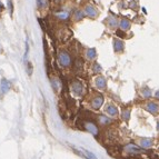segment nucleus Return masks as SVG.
<instances>
[{
	"mask_svg": "<svg viewBox=\"0 0 159 159\" xmlns=\"http://www.w3.org/2000/svg\"><path fill=\"white\" fill-rule=\"evenodd\" d=\"M72 90L75 91V93H77V95H82V91H84V88H82L81 84H80L79 81H75L74 84H72Z\"/></svg>",
	"mask_w": 159,
	"mask_h": 159,
	"instance_id": "obj_9",
	"label": "nucleus"
},
{
	"mask_svg": "<svg viewBox=\"0 0 159 159\" xmlns=\"http://www.w3.org/2000/svg\"><path fill=\"white\" fill-rule=\"evenodd\" d=\"M156 96H157V97H159V91H157V93H156Z\"/></svg>",
	"mask_w": 159,
	"mask_h": 159,
	"instance_id": "obj_29",
	"label": "nucleus"
},
{
	"mask_svg": "<svg viewBox=\"0 0 159 159\" xmlns=\"http://www.w3.org/2000/svg\"><path fill=\"white\" fill-rule=\"evenodd\" d=\"M126 149H127V150H130L131 152H140V151H143V149L137 148L135 145H128V146L126 147Z\"/></svg>",
	"mask_w": 159,
	"mask_h": 159,
	"instance_id": "obj_17",
	"label": "nucleus"
},
{
	"mask_svg": "<svg viewBox=\"0 0 159 159\" xmlns=\"http://www.w3.org/2000/svg\"><path fill=\"white\" fill-rule=\"evenodd\" d=\"M80 150H81V155L85 157L86 159H97L95 155H93V152H90V151L86 150V149H80Z\"/></svg>",
	"mask_w": 159,
	"mask_h": 159,
	"instance_id": "obj_13",
	"label": "nucleus"
},
{
	"mask_svg": "<svg viewBox=\"0 0 159 159\" xmlns=\"http://www.w3.org/2000/svg\"><path fill=\"white\" fill-rule=\"evenodd\" d=\"M49 5L48 0H37V6L39 9H46Z\"/></svg>",
	"mask_w": 159,
	"mask_h": 159,
	"instance_id": "obj_14",
	"label": "nucleus"
},
{
	"mask_svg": "<svg viewBox=\"0 0 159 159\" xmlns=\"http://www.w3.org/2000/svg\"><path fill=\"white\" fill-rule=\"evenodd\" d=\"M96 86H97L99 89H105V88H106V78H103V77L96 78Z\"/></svg>",
	"mask_w": 159,
	"mask_h": 159,
	"instance_id": "obj_12",
	"label": "nucleus"
},
{
	"mask_svg": "<svg viewBox=\"0 0 159 159\" xmlns=\"http://www.w3.org/2000/svg\"><path fill=\"white\" fill-rule=\"evenodd\" d=\"M8 6H9V10H10V13H12L13 7H12V1H11V0H9V1H8Z\"/></svg>",
	"mask_w": 159,
	"mask_h": 159,
	"instance_id": "obj_27",
	"label": "nucleus"
},
{
	"mask_svg": "<svg viewBox=\"0 0 159 159\" xmlns=\"http://www.w3.org/2000/svg\"><path fill=\"white\" fill-rule=\"evenodd\" d=\"M116 34L118 36V37H120V38H125V37H126L125 31H124V30H121V29L117 30V31H116Z\"/></svg>",
	"mask_w": 159,
	"mask_h": 159,
	"instance_id": "obj_23",
	"label": "nucleus"
},
{
	"mask_svg": "<svg viewBox=\"0 0 159 159\" xmlns=\"http://www.w3.org/2000/svg\"><path fill=\"white\" fill-rule=\"evenodd\" d=\"M146 109L150 114H157L159 111V106L156 102H148L146 105Z\"/></svg>",
	"mask_w": 159,
	"mask_h": 159,
	"instance_id": "obj_7",
	"label": "nucleus"
},
{
	"mask_svg": "<svg viewBox=\"0 0 159 159\" xmlns=\"http://www.w3.org/2000/svg\"><path fill=\"white\" fill-rule=\"evenodd\" d=\"M106 112L108 115H110V116L115 117L118 115V109H117V107L114 106V105H108L106 108Z\"/></svg>",
	"mask_w": 159,
	"mask_h": 159,
	"instance_id": "obj_10",
	"label": "nucleus"
},
{
	"mask_svg": "<svg viewBox=\"0 0 159 159\" xmlns=\"http://www.w3.org/2000/svg\"><path fill=\"white\" fill-rule=\"evenodd\" d=\"M93 70H95L96 72H100L101 71V67L99 66L98 64H95V66H93Z\"/></svg>",
	"mask_w": 159,
	"mask_h": 159,
	"instance_id": "obj_25",
	"label": "nucleus"
},
{
	"mask_svg": "<svg viewBox=\"0 0 159 159\" xmlns=\"http://www.w3.org/2000/svg\"><path fill=\"white\" fill-rule=\"evenodd\" d=\"M129 115H130L129 110H125V111L122 112V118H125L126 120H128L129 119Z\"/></svg>",
	"mask_w": 159,
	"mask_h": 159,
	"instance_id": "obj_24",
	"label": "nucleus"
},
{
	"mask_svg": "<svg viewBox=\"0 0 159 159\" xmlns=\"http://www.w3.org/2000/svg\"><path fill=\"white\" fill-rule=\"evenodd\" d=\"M151 140L150 139H148V138H143V139H141V141H140V145L143 147H145V148H148V147H150L151 146Z\"/></svg>",
	"mask_w": 159,
	"mask_h": 159,
	"instance_id": "obj_15",
	"label": "nucleus"
},
{
	"mask_svg": "<svg viewBox=\"0 0 159 159\" xmlns=\"http://www.w3.org/2000/svg\"><path fill=\"white\" fill-rule=\"evenodd\" d=\"M158 130H159V122H158Z\"/></svg>",
	"mask_w": 159,
	"mask_h": 159,
	"instance_id": "obj_31",
	"label": "nucleus"
},
{
	"mask_svg": "<svg viewBox=\"0 0 159 159\" xmlns=\"http://www.w3.org/2000/svg\"><path fill=\"white\" fill-rule=\"evenodd\" d=\"M129 7L131 9H134L135 11H137L138 9H139V3H138L137 0H133V1H131V2L129 3Z\"/></svg>",
	"mask_w": 159,
	"mask_h": 159,
	"instance_id": "obj_18",
	"label": "nucleus"
},
{
	"mask_svg": "<svg viewBox=\"0 0 159 159\" xmlns=\"http://www.w3.org/2000/svg\"><path fill=\"white\" fill-rule=\"evenodd\" d=\"M119 27H120V29H121V30H124V31H127V30L130 29L131 24H130V21L128 20V19L122 18L121 20L119 21Z\"/></svg>",
	"mask_w": 159,
	"mask_h": 159,
	"instance_id": "obj_8",
	"label": "nucleus"
},
{
	"mask_svg": "<svg viewBox=\"0 0 159 159\" xmlns=\"http://www.w3.org/2000/svg\"><path fill=\"white\" fill-rule=\"evenodd\" d=\"M99 121H100L102 125H106V124H109L111 120L109 119L108 117H106V116H100V117H99Z\"/></svg>",
	"mask_w": 159,
	"mask_h": 159,
	"instance_id": "obj_19",
	"label": "nucleus"
},
{
	"mask_svg": "<svg viewBox=\"0 0 159 159\" xmlns=\"http://www.w3.org/2000/svg\"><path fill=\"white\" fill-rule=\"evenodd\" d=\"M2 9H3V5H2L1 2H0V11L2 10Z\"/></svg>",
	"mask_w": 159,
	"mask_h": 159,
	"instance_id": "obj_28",
	"label": "nucleus"
},
{
	"mask_svg": "<svg viewBox=\"0 0 159 159\" xmlns=\"http://www.w3.org/2000/svg\"><path fill=\"white\" fill-rule=\"evenodd\" d=\"M98 10H97V8H95L93 6L91 5H88L86 6L85 8V15H87L88 17H90V18H96V17L98 16Z\"/></svg>",
	"mask_w": 159,
	"mask_h": 159,
	"instance_id": "obj_2",
	"label": "nucleus"
},
{
	"mask_svg": "<svg viewBox=\"0 0 159 159\" xmlns=\"http://www.w3.org/2000/svg\"><path fill=\"white\" fill-rule=\"evenodd\" d=\"M85 127H86V129H87L90 134H93V136L98 135V128H97V126H96L93 122H90V121L86 122Z\"/></svg>",
	"mask_w": 159,
	"mask_h": 159,
	"instance_id": "obj_3",
	"label": "nucleus"
},
{
	"mask_svg": "<svg viewBox=\"0 0 159 159\" xmlns=\"http://www.w3.org/2000/svg\"><path fill=\"white\" fill-rule=\"evenodd\" d=\"M96 56H97V53H96V49L91 48V49H88L87 51V57L89 59H95Z\"/></svg>",
	"mask_w": 159,
	"mask_h": 159,
	"instance_id": "obj_16",
	"label": "nucleus"
},
{
	"mask_svg": "<svg viewBox=\"0 0 159 159\" xmlns=\"http://www.w3.org/2000/svg\"><path fill=\"white\" fill-rule=\"evenodd\" d=\"M102 103H103V97L102 96H97V97H95L93 100L91 101V107L95 109H98L102 106Z\"/></svg>",
	"mask_w": 159,
	"mask_h": 159,
	"instance_id": "obj_4",
	"label": "nucleus"
},
{
	"mask_svg": "<svg viewBox=\"0 0 159 159\" xmlns=\"http://www.w3.org/2000/svg\"><path fill=\"white\" fill-rule=\"evenodd\" d=\"M55 1H61V0H55Z\"/></svg>",
	"mask_w": 159,
	"mask_h": 159,
	"instance_id": "obj_30",
	"label": "nucleus"
},
{
	"mask_svg": "<svg viewBox=\"0 0 159 159\" xmlns=\"http://www.w3.org/2000/svg\"><path fill=\"white\" fill-rule=\"evenodd\" d=\"M75 18L77 19V20H80V19L84 18V12L80 10H77L76 12H75Z\"/></svg>",
	"mask_w": 159,
	"mask_h": 159,
	"instance_id": "obj_21",
	"label": "nucleus"
},
{
	"mask_svg": "<svg viewBox=\"0 0 159 159\" xmlns=\"http://www.w3.org/2000/svg\"><path fill=\"white\" fill-rule=\"evenodd\" d=\"M58 60H59V64L64 67H68V66H70V64H71V58H70V56H69L67 52L59 53Z\"/></svg>",
	"mask_w": 159,
	"mask_h": 159,
	"instance_id": "obj_1",
	"label": "nucleus"
},
{
	"mask_svg": "<svg viewBox=\"0 0 159 159\" xmlns=\"http://www.w3.org/2000/svg\"><path fill=\"white\" fill-rule=\"evenodd\" d=\"M118 8L120 9V10H122V9H125L126 8V3L124 2V1H121V2L118 5Z\"/></svg>",
	"mask_w": 159,
	"mask_h": 159,
	"instance_id": "obj_26",
	"label": "nucleus"
},
{
	"mask_svg": "<svg viewBox=\"0 0 159 159\" xmlns=\"http://www.w3.org/2000/svg\"><path fill=\"white\" fill-rule=\"evenodd\" d=\"M124 48H125V45L122 43L121 40L119 39H115L114 40V50L115 52H121L124 50Z\"/></svg>",
	"mask_w": 159,
	"mask_h": 159,
	"instance_id": "obj_6",
	"label": "nucleus"
},
{
	"mask_svg": "<svg viewBox=\"0 0 159 159\" xmlns=\"http://www.w3.org/2000/svg\"><path fill=\"white\" fill-rule=\"evenodd\" d=\"M143 97H146V98H149L151 96V90L149 89V88H145L143 90Z\"/></svg>",
	"mask_w": 159,
	"mask_h": 159,
	"instance_id": "obj_22",
	"label": "nucleus"
},
{
	"mask_svg": "<svg viewBox=\"0 0 159 159\" xmlns=\"http://www.w3.org/2000/svg\"><path fill=\"white\" fill-rule=\"evenodd\" d=\"M0 89H1V93H7L10 89V82L7 79H2L0 84Z\"/></svg>",
	"mask_w": 159,
	"mask_h": 159,
	"instance_id": "obj_11",
	"label": "nucleus"
},
{
	"mask_svg": "<svg viewBox=\"0 0 159 159\" xmlns=\"http://www.w3.org/2000/svg\"><path fill=\"white\" fill-rule=\"evenodd\" d=\"M57 17H58L59 19H62V20H65V19H67L69 17V13L65 12V11H61V12L57 13Z\"/></svg>",
	"mask_w": 159,
	"mask_h": 159,
	"instance_id": "obj_20",
	"label": "nucleus"
},
{
	"mask_svg": "<svg viewBox=\"0 0 159 159\" xmlns=\"http://www.w3.org/2000/svg\"><path fill=\"white\" fill-rule=\"evenodd\" d=\"M106 25L109 27V28H116V27L119 25V22H118V19H117L116 16H110L107 18Z\"/></svg>",
	"mask_w": 159,
	"mask_h": 159,
	"instance_id": "obj_5",
	"label": "nucleus"
}]
</instances>
